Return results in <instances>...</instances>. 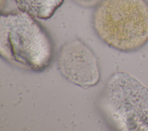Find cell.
<instances>
[{
	"mask_svg": "<svg viewBox=\"0 0 148 131\" xmlns=\"http://www.w3.org/2000/svg\"><path fill=\"white\" fill-rule=\"evenodd\" d=\"M79 6L84 8H92L97 6L102 0H72Z\"/></svg>",
	"mask_w": 148,
	"mask_h": 131,
	"instance_id": "8992f818",
	"label": "cell"
},
{
	"mask_svg": "<svg viewBox=\"0 0 148 131\" xmlns=\"http://www.w3.org/2000/svg\"><path fill=\"white\" fill-rule=\"evenodd\" d=\"M0 54L11 63L41 72L51 62L53 46L35 17L19 10L0 16Z\"/></svg>",
	"mask_w": 148,
	"mask_h": 131,
	"instance_id": "6da1fadb",
	"label": "cell"
},
{
	"mask_svg": "<svg viewBox=\"0 0 148 131\" xmlns=\"http://www.w3.org/2000/svg\"><path fill=\"white\" fill-rule=\"evenodd\" d=\"M99 106L107 122L116 129L148 130V90L125 72L110 77Z\"/></svg>",
	"mask_w": 148,
	"mask_h": 131,
	"instance_id": "3957f363",
	"label": "cell"
},
{
	"mask_svg": "<svg viewBox=\"0 0 148 131\" xmlns=\"http://www.w3.org/2000/svg\"><path fill=\"white\" fill-rule=\"evenodd\" d=\"M17 8L35 18L51 17L64 0H14Z\"/></svg>",
	"mask_w": 148,
	"mask_h": 131,
	"instance_id": "5b68a950",
	"label": "cell"
},
{
	"mask_svg": "<svg viewBox=\"0 0 148 131\" xmlns=\"http://www.w3.org/2000/svg\"><path fill=\"white\" fill-rule=\"evenodd\" d=\"M57 65L66 80L82 88L94 87L99 81L100 70L96 56L79 39L68 42L61 47Z\"/></svg>",
	"mask_w": 148,
	"mask_h": 131,
	"instance_id": "277c9868",
	"label": "cell"
},
{
	"mask_svg": "<svg viewBox=\"0 0 148 131\" xmlns=\"http://www.w3.org/2000/svg\"><path fill=\"white\" fill-rule=\"evenodd\" d=\"M92 24L110 47L124 53L138 51L148 43V1L102 0L95 7Z\"/></svg>",
	"mask_w": 148,
	"mask_h": 131,
	"instance_id": "7a4b0ae2",
	"label": "cell"
}]
</instances>
